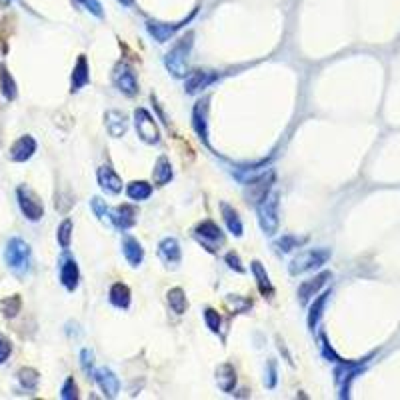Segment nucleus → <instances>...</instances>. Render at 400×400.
<instances>
[{
  "label": "nucleus",
  "instance_id": "nucleus-31",
  "mask_svg": "<svg viewBox=\"0 0 400 400\" xmlns=\"http://www.w3.org/2000/svg\"><path fill=\"white\" fill-rule=\"evenodd\" d=\"M18 383L20 386L24 388V390H28V392H35L36 388H38V383H40V374H38V370L35 368H31V366H24V368H20L18 370Z\"/></svg>",
  "mask_w": 400,
  "mask_h": 400
},
{
  "label": "nucleus",
  "instance_id": "nucleus-5",
  "mask_svg": "<svg viewBox=\"0 0 400 400\" xmlns=\"http://www.w3.org/2000/svg\"><path fill=\"white\" fill-rule=\"evenodd\" d=\"M17 200L18 207H20V212L24 214L26 220L38 223V220L44 216V205L40 202V198L36 196V192L31 191L28 186H18Z\"/></svg>",
  "mask_w": 400,
  "mask_h": 400
},
{
  "label": "nucleus",
  "instance_id": "nucleus-35",
  "mask_svg": "<svg viewBox=\"0 0 400 400\" xmlns=\"http://www.w3.org/2000/svg\"><path fill=\"white\" fill-rule=\"evenodd\" d=\"M90 209H92V212L96 214V218H98L101 223L110 225V209L106 207V202L101 196H94V198L90 200Z\"/></svg>",
  "mask_w": 400,
  "mask_h": 400
},
{
  "label": "nucleus",
  "instance_id": "nucleus-32",
  "mask_svg": "<svg viewBox=\"0 0 400 400\" xmlns=\"http://www.w3.org/2000/svg\"><path fill=\"white\" fill-rule=\"evenodd\" d=\"M0 90H2V96L6 101H15L18 96V88L12 74L8 72V69H0Z\"/></svg>",
  "mask_w": 400,
  "mask_h": 400
},
{
  "label": "nucleus",
  "instance_id": "nucleus-16",
  "mask_svg": "<svg viewBox=\"0 0 400 400\" xmlns=\"http://www.w3.org/2000/svg\"><path fill=\"white\" fill-rule=\"evenodd\" d=\"M36 148H38L36 140L33 139L31 134H24V137H20V139L10 146L8 158H10L12 162H26V160H31V158L35 157Z\"/></svg>",
  "mask_w": 400,
  "mask_h": 400
},
{
  "label": "nucleus",
  "instance_id": "nucleus-24",
  "mask_svg": "<svg viewBox=\"0 0 400 400\" xmlns=\"http://www.w3.org/2000/svg\"><path fill=\"white\" fill-rule=\"evenodd\" d=\"M236 370H234V366L230 365V363H223V365H218L216 368V383H218V388L223 390V392H227L230 394L234 388H236Z\"/></svg>",
  "mask_w": 400,
  "mask_h": 400
},
{
  "label": "nucleus",
  "instance_id": "nucleus-12",
  "mask_svg": "<svg viewBox=\"0 0 400 400\" xmlns=\"http://www.w3.org/2000/svg\"><path fill=\"white\" fill-rule=\"evenodd\" d=\"M275 180H277V173L272 171V168H268L266 173L259 176L256 180H252L250 184H246V186H250L248 192H246V198H248V202H252V205H256V202H261L262 198L268 194V192L272 191V186H275Z\"/></svg>",
  "mask_w": 400,
  "mask_h": 400
},
{
  "label": "nucleus",
  "instance_id": "nucleus-37",
  "mask_svg": "<svg viewBox=\"0 0 400 400\" xmlns=\"http://www.w3.org/2000/svg\"><path fill=\"white\" fill-rule=\"evenodd\" d=\"M205 322H207V329L210 332H214V334H218L220 332V327H223V318H220V314L218 311H214V308H205Z\"/></svg>",
  "mask_w": 400,
  "mask_h": 400
},
{
  "label": "nucleus",
  "instance_id": "nucleus-15",
  "mask_svg": "<svg viewBox=\"0 0 400 400\" xmlns=\"http://www.w3.org/2000/svg\"><path fill=\"white\" fill-rule=\"evenodd\" d=\"M92 379H94V383L98 384V388L103 390V394L108 397V399H114L116 394H119V390H121V383H119V376L110 370V368H96L94 372H92Z\"/></svg>",
  "mask_w": 400,
  "mask_h": 400
},
{
  "label": "nucleus",
  "instance_id": "nucleus-2",
  "mask_svg": "<svg viewBox=\"0 0 400 400\" xmlns=\"http://www.w3.org/2000/svg\"><path fill=\"white\" fill-rule=\"evenodd\" d=\"M279 207H280V194L277 191H270L261 202H256V216H259V225L262 232L266 236H275L279 232Z\"/></svg>",
  "mask_w": 400,
  "mask_h": 400
},
{
  "label": "nucleus",
  "instance_id": "nucleus-23",
  "mask_svg": "<svg viewBox=\"0 0 400 400\" xmlns=\"http://www.w3.org/2000/svg\"><path fill=\"white\" fill-rule=\"evenodd\" d=\"M250 270L254 275V280H256V286H259V293H261L264 298H272L275 296V286L270 282V277L266 272V268L262 266L261 261H252L250 262Z\"/></svg>",
  "mask_w": 400,
  "mask_h": 400
},
{
  "label": "nucleus",
  "instance_id": "nucleus-13",
  "mask_svg": "<svg viewBox=\"0 0 400 400\" xmlns=\"http://www.w3.org/2000/svg\"><path fill=\"white\" fill-rule=\"evenodd\" d=\"M58 277H60V282L62 286L69 290V293H74L78 288V282H80V270H78V262L74 261L72 256L64 254L60 259V264H58Z\"/></svg>",
  "mask_w": 400,
  "mask_h": 400
},
{
  "label": "nucleus",
  "instance_id": "nucleus-33",
  "mask_svg": "<svg viewBox=\"0 0 400 400\" xmlns=\"http://www.w3.org/2000/svg\"><path fill=\"white\" fill-rule=\"evenodd\" d=\"M20 311H22V298H20V295L6 296L0 302V313H2L4 318H15V316H18Z\"/></svg>",
  "mask_w": 400,
  "mask_h": 400
},
{
  "label": "nucleus",
  "instance_id": "nucleus-21",
  "mask_svg": "<svg viewBox=\"0 0 400 400\" xmlns=\"http://www.w3.org/2000/svg\"><path fill=\"white\" fill-rule=\"evenodd\" d=\"M329 279H331V272H322V275L314 277L313 280H304V282L298 286V302H300V306H306L308 300L320 290V286Z\"/></svg>",
  "mask_w": 400,
  "mask_h": 400
},
{
  "label": "nucleus",
  "instance_id": "nucleus-22",
  "mask_svg": "<svg viewBox=\"0 0 400 400\" xmlns=\"http://www.w3.org/2000/svg\"><path fill=\"white\" fill-rule=\"evenodd\" d=\"M122 254H124V259L126 262L132 266V268H137L142 264L144 261V248H142V244L134 238V236H124L122 238Z\"/></svg>",
  "mask_w": 400,
  "mask_h": 400
},
{
  "label": "nucleus",
  "instance_id": "nucleus-42",
  "mask_svg": "<svg viewBox=\"0 0 400 400\" xmlns=\"http://www.w3.org/2000/svg\"><path fill=\"white\" fill-rule=\"evenodd\" d=\"M225 262L228 264V268L230 270H234V272H238V275H244L246 272V268L243 266V262H241V256L234 252V250H230L227 252V256H225Z\"/></svg>",
  "mask_w": 400,
  "mask_h": 400
},
{
  "label": "nucleus",
  "instance_id": "nucleus-19",
  "mask_svg": "<svg viewBox=\"0 0 400 400\" xmlns=\"http://www.w3.org/2000/svg\"><path fill=\"white\" fill-rule=\"evenodd\" d=\"M88 82H90V69H88V60L85 54H80V56H78V60H76V64H74V69H72V76H70V92L74 94V92L82 90V88L87 87Z\"/></svg>",
  "mask_w": 400,
  "mask_h": 400
},
{
  "label": "nucleus",
  "instance_id": "nucleus-27",
  "mask_svg": "<svg viewBox=\"0 0 400 400\" xmlns=\"http://www.w3.org/2000/svg\"><path fill=\"white\" fill-rule=\"evenodd\" d=\"M174 171L171 160L166 157H160L155 164V171H153V178H155V184L157 186H164L173 180Z\"/></svg>",
  "mask_w": 400,
  "mask_h": 400
},
{
  "label": "nucleus",
  "instance_id": "nucleus-38",
  "mask_svg": "<svg viewBox=\"0 0 400 400\" xmlns=\"http://www.w3.org/2000/svg\"><path fill=\"white\" fill-rule=\"evenodd\" d=\"M327 296H329V293L320 296L313 306H311V313H308V329H311V331H314L316 324H318V318H320V314H322V306H324V302H327Z\"/></svg>",
  "mask_w": 400,
  "mask_h": 400
},
{
  "label": "nucleus",
  "instance_id": "nucleus-34",
  "mask_svg": "<svg viewBox=\"0 0 400 400\" xmlns=\"http://www.w3.org/2000/svg\"><path fill=\"white\" fill-rule=\"evenodd\" d=\"M72 230H74V225H72L70 218H64V220L60 223L58 230H56V241H58L62 250H69L70 248V243H72Z\"/></svg>",
  "mask_w": 400,
  "mask_h": 400
},
{
  "label": "nucleus",
  "instance_id": "nucleus-10",
  "mask_svg": "<svg viewBox=\"0 0 400 400\" xmlns=\"http://www.w3.org/2000/svg\"><path fill=\"white\" fill-rule=\"evenodd\" d=\"M218 78H220V74L214 72V70H192V72H189L184 76V92L186 94H198L205 88H209L212 82H216Z\"/></svg>",
  "mask_w": 400,
  "mask_h": 400
},
{
  "label": "nucleus",
  "instance_id": "nucleus-26",
  "mask_svg": "<svg viewBox=\"0 0 400 400\" xmlns=\"http://www.w3.org/2000/svg\"><path fill=\"white\" fill-rule=\"evenodd\" d=\"M108 300L112 306L126 311L130 306V288L124 284V282H114L110 286V293H108Z\"/></svg>",
  "mask_w": 400,
  "mask_h": 400
},
{
  "label": "nucleus",
  "instance_id": "nucleus-11",
  "mask_svg": "<svg viewBox=\"0 0 400 400\" xmlns=\"http://www.w3.org/2000/svg\"><path fill=\"white\" fill-rule=\"evenodd\" d=\"M192 128L196 132V137L202 140L205 146L210 148L209 142V98L198 101L192 108Z\"/></svg>",
  "mask_w": 400,
  "mask_h": 400
},
{
  "label": "nucleus",
  "instance_id": "nucleus-46",
  "mask_svg": "<svg viewBox=\"0 0 400 400\" xmlns=\"http://www.w3.org/2000/svg\"><path fill=\"white\" fill-rule=\"evenodd\" d=\"M119 4H122V6H132L134 4V0H116Z\"/></svg>",
  "mask_w": 400,
  "mask_h": 400
},
{
  "label": "nucleus",
  "instance_id": "nucleus-41",
  "mask_svg": "<svg viewBox=\"0 0 400 400\" xmlns=\"http://www.w3.org/2000/svg\"><path fill=\"white\" fill-rule=\"evenodd\" d=\"M80 366H82V370L87 372L88 376H92V372H94V354H92V350H88V348L80 350Z\"/></svg>",
  "mask_w": 400,
  "mask_h": 400
},
{
  "label": "nucleus",
  "instance_id": "nucleus-29",
  "mask_svg": "<svg viewBox=\"0 0 400 400\" xmlns=\"http://www.w3.org/2000/svg\"><path fill=\"white\" fill-rule=\"evenodd\" d=\"M166 300H168V306L173 308L174 314H184L189 311V300H186V295L180 286H174L166 293Z\"/></svg>",
  "mask_w": 400,
  "mask_h": 400
},
{
  "label": "nucleus",
  "instance_id": "nucleus-44",
  "mask_svg": "<svg viewBox=\"0 0 400 400\" xmlns=\"http://www.w3.org/2000/svg\"><path fill=\"white\" fill-rule=\"evenodd\" d=\"M76 2H80L85 8H87L90 15H94L96 18H103L105 17V10H103V4H101V0H76Z\"/></svg>",
  "mask_w": 400,
  "mask_h": 400
},
{
  "label": "nucleus",
  "instance_id": "nucleus-14",
  "mask_svg": "<svg viewBox=\"0 0 400 400\" xmlns=\"http://www.w3.org/2000/svg\"><path fill=\"white\" fill-rule=\"evenodd\" d=\"M139 220V210L132 205H121L116 209L110 210V225L116 227L122 232H126L128 228H132Z\"/></svg>",
  "mask_w": 400,
  "mask_h": 400
},
{
  "label": "nucleus",
  "instance_id": "nucleus-40",
  "mask_svg": "<svg viewBox=\"0 0 400 400\" xmlns=\"http://www.w3.org/2000/svg\"><path fill=\"white\" fill-rule=\"evenodd\" d=\"M60 399L64 400H76L78 399V386L74 383V379L69 376L64 384H62V388H60Z\"/></svg>",
  "mask_w": 400,
  "mask_h": 400
},
{
  "label": "nucleus",
  "instance_id": "nucleus-18",
  "mask_svg": "<svg viewBox=\"0 0 400 400\" xmlns=\"http://www.w3.org/2000/svg\"><path fill=\"white\" fill-rule=\"evenodd\" d=\"M158 256L166 266H178L180 261H182V250H180L178 241L173 238V236L162 238L160 244H158Z\"/></svg>",
  "mask_w": 400,
  "mask_h": 400
},
{
  "label": "nucleus",
  "instance_id": "nucleus-3",
  "mask_svg": "<svg viewBox=\"0 0 400 400\" xmlns=\"http://www.w3.org/2000/svg\"><path fill=\"white\" fill-rule=\"evenodd\" d=\"M192 42H194V33H186L164 56V64H166V69L174 78H184L189 74L186 60H189V54H191Z\"/></svg>",
  "mask_w": 400,
  "mask_h": 400
},
{
  "label": "nucleus",
  "instance_id": "nucleus-36",
  "mask_svg": "<svg viewBox=\"0 0 400 400\" xmlns=\"http://www.w3.org/2000/svg\"><path fill=\"white\" fill-rule=\"evenodd\" d=\"M227 304L232 308V314L236 313H246L248 308H252V300H248V298H243V296L238 295H228L227 296Z\"/></svg>",
  "mask_w": 400,
  "mask_h": 400
},
{
  "label": "nucleus",
  "instance_id": "nucleus-45",
  "mask_svg": "<svg viewBox=\"0 0 400 400\" xmlns=\"http://www.w3.org/2000/svg\"><path fill=\"white\" fill-rule=\"evenodd\" d=\"M279 350L280 352H284V356H286V363L288 365H293V358H290V354H288V350H286V347H284V342L279 338Z\"/></svg>",
  "mask_w": 400,
  "mask_h": 400
},
{
  "label": "nucleus",
  "instance_id": "nucleus-28",
  "mask_svg": "<svg viewBox=\"0 0 400 400\" xmlns=\"http://www.w3.org/2000/svg\"><path fill=\"white\" fill-rule=\"evenodd\" d=\"M306 241H308V236L284 234V236H280L279 241L275 243V250H277V254H288V252H293V250H296V248L304 246Z\"/></svg>",
  "mask_w": 400,
  "mask_h": 400
},
{
  "label": "nucleus",
  "instance_id": "nucleus-39",
  "mask_svg": "<svg viewBox=\"0 0 400 400\" xmlns=\"http://www.w3.org/2000/svg\"><path fill=\"white\" fill-rule=\"evenodd\" d=\"M277 383H279V372H277V360H268L266 365V376H264V386L266 388H277Z\"/></svg>",
  "mask_w": 400,
  "mask_h": 400
},
{
  "label": "nucleus",
  "instance_id": "nucleus-1",
  "mask_svg": "<svg viewBox=\"0 0 400 400\" xmlns=\"http://www.w3.org/2000/svg\"><path fill=\"white\" fill-rule=\"evenodd\" d=\"M4 262L8 266V270L17 277L24 279L31 272L33 266V248L31 244L18 236H12L6 246H4Z\"/></svg>",
  "mask_w": 400,
  "mask_h": 400
},
{
  "label": "nucleus",
  "instance_id": "nucleus-8",
  "mask_svg": "<svg viewBox=\"0 0 400 400\" xmlns=\"http://www.w3.org/2000/svg\"><path fill=\"white\" fill-rule=\"evenodd\" d=\"M134 126L137 134L142 142L146 144H158L160 142V130H158L157 121L146 108H137L134 110Z\"/></svg>",
  "mask_w": 400,
  "mask_h": 400
},
{
  "label": "nucleus",
  "instance_id": "nucleus-6",
  "mask_svg": "<svg viewBox=\"0 0 400 400\" xmlns=\"http://www.w3.org/2000/svg\"><path fill=\"white\" fill-rule=\"evenodd\" d=\"M194 238L202 244V248H207L209 252H216L218 246L225 244V232L220 230V227L212 220H202L198 227L194 228Z\"/></svg>",
  "mask_w": 400,
  "mask_h": 400
},
{
  "label": "nucleus",
  "instance_id": "nucleus-9",
  "mask_svg": "<svg viewBox=\"0 0 400 400\" xmlns=\"http://www.w3.org/2000/svg\"><path fill=\"white\" fill-rule=\"evenodd\" d=\"M194 15H196V8L192 10L191 17H186L184 20H180V22H173V24H171V22H160V20H148V22H146V31H148V35L153 36L157 42L162 44V42H168L180 28H184L192 18H194Z\"/></svg>",
  "mask_w": 400,
  "mask_h": 400
},
{
  "label": "nucleus",
  "instance_id": "nucleus-43",
  "mask_svg": "<svg viewBox=\"0 0 400 400\" xmlns=\"http://www.w3.org/2000/svg\"><path fill=\"white\" fill-rule=\"evenodd\" d=\"M12 354V342L6 334L0 332V365H4Z\"/></svg>",
  "mask_w": 400,
  "mask_h": 400
},
{
  "label": "nucleus",
  "instance_id": "nucleus-20",
  "mask_svg": "<svg viewBox=\"0 0 400 400\" xmlns=\"http://www.w3.org/2000/svg\"><path fill=\"white\" fill-rule=\"evenodd\" d=\"M105 126L112 139H121L128 130V119L121 110H108L105 114Z\"/></svg>",
  "mask_w": 400,
  "mask_h": 400
},
{
  "label": "nucleus",
  "instance_id": "nucleus-7",
  "mask_svg": "<svg viewBox=\"0 0 400 400\" xmlns=\"http://www.w3.org/2000/svg\"><path fill=\"white\" fill-rule=\"evenodd\" d=\"M112 82H114V87L119 88V92H122L128 98L139 94V78H137L132 67L126 64V62H119L114 67V70H112Z\"/></svg>",
  "mask_w": 400,
  "mask_h": 400
},
{
  "label": "nucleus",
  "instance_id": "nucleus-4",
  "mask_svg": "<svg viewBox=\"0 0 400 400\" xmlns=\"http://www.w3.org/2000/svg\"><path fill=\"white\" fill-rule=\"evenodd\" d=\"M331 252L329 250H322V248H314V250H306V252H300L298 256H295L290 264H288V272L293 277L298 275H304L308 270H313L316 266H322L324 262L329 261Z\"/></svg>",
  "mask_w": 400,
  "mask_h": 400
},
{
  "label": "nucleus",
  "instance_id": "nucleus-30",
  "mask_svg": "<svg viewBox=\"0 0 400 400\" xmlns=\"http://www.w3.org/2000/svg\"><path fill=\"white\" fill-rule=\"evenodd\" d=\"M153 194V184L146 182V180H132L128 186H126V196L132 198V200H146L150 198Z\"/></svg>",
  "mask_w": 400,
  "mask_h": 400
},
{
  "label": "nucleus",
  "instance_id": "nucleus-17",
  "mask_svg": "<svg viewBox=\"0 0 400 400\" xmlns=\"http://www.w3.org/2000/svg\"><path fill=\"white\" fill-rule=\"evenodd\" d=\"M96 180L106 194H121L122 192V178L114 173V168L110 164H103L96 171Z\"/></svg>",
  "mask_w": 400,
  "mask_h": 400
},
{
  "label": "nucleus",
  "instance_id": "nucleus-25",
  "mask_svg": "<svg viewBox=\"0 0 400 400\" xmlns=\"http://www.w3.org/2000/svg\"><path fill=\"white\" fill-rule=\"evenodd\" d=\"M220 212H223V220L227 223V228L230 234H234L236 238H241L244 232L243 228V220H241V216H238V212L236 209H232L228 202H220Z\"/></svg>",
  "mask_w": 400,
  "mask_h": 400
}]
</instances>
